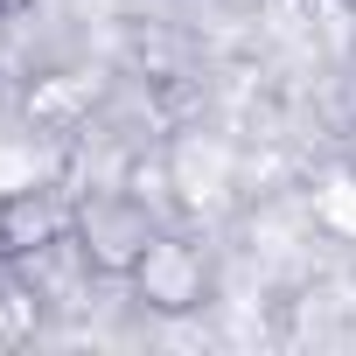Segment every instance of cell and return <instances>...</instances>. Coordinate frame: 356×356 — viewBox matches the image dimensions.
<instances>
[{
	"instance_id": "cell-3",
	"label": "cell",
	"mask_w": 356,
	"mask_h": 356,
	"mask_svg": "<svg viewBox=\"0 0 356 356\" xmlns=\"http://www.w3.org/2000/svg\"><path fill=\"white\" fill-rule=\"evenodd\" d=\"M70 245V196L49 182L0 189V266H29L42 252Z\"/></svg>"
},
{
	"instance_id": "cell-1",
	"label": "cell",
	"mask_w": 356,
	"mask_h": 356,
	"mask_svg": "<svg viewBox=\"0 0 356 356\" xmlns=\"http://www.w3.org/2000/svg\"><path fill=\"white\" fill-rule=\"evenodd\" d=\"M161 238V217L133 189H84L70 196V252L91 280H133L147 245Z\"/></svg>"
},
{
	"instance_id": "cell-4",
	"label": "cell",
	"mask_w": 356,
	"mask_h": 356,
	"mask_svg": "<svg viewBox=\"0 0 356 356\" xmlns=\"http://www.w3.org/2000/svg\"><path fill=\"white\" fill-rule=\"evenodd\" d=\"M29 8H35V0H0V22H22Z\"/></svg>"
},
{
	"instance_id": "cell-2",
	"label": "cell",
	"mask_w": 356,
	"mask_h": 356,
	"mask_svg": "<svg viewBox=\"0 0 356 356\" xmlns=\"http://www.w3.org/2000/svg\"><path fill=\"white\" fill-rule=\"evenodd\" d=\"M126 286H133V300H140L147 314H161V321H189V314L210 307V259H203V245L161 231V238L147 245V259L133 266Z\"/></svg>"
}]
</instances>
